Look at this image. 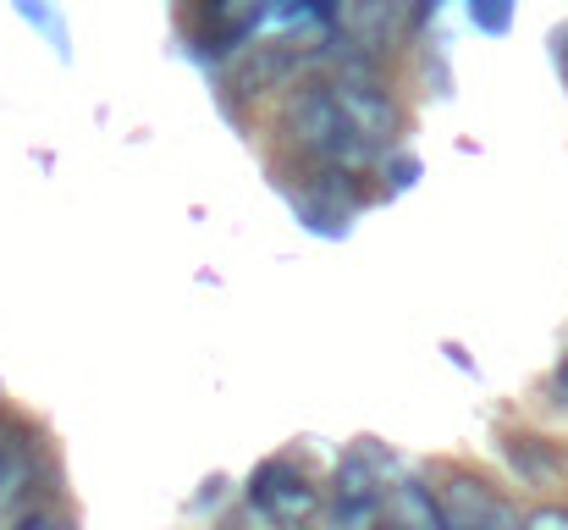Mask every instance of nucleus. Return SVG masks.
Here are the masks:
<instances>
[{"mask_svg": "<svg viewBox=\"0 0 568 530\" xmlns=\"http://www.w3.org/2000/svg\"><path fill=\"white\" fill-rule=\"evenodd\" d=\"M282 139L293 156L304 161H321V167H348V161H365L371 144L354 133L343 100H337V83H298L287 89L282 100Z\"/></svg>", "mask_w": 568, "mask_h": 530, "instance_id": "f257e3e1", "label": "nucleus"}, {"mask_svg": "<svg viewBox=\"0 0 568 530\" xmlns=\"http://www.w3.org/2000/svg\"><path fill=\"white\" fill-rule=\"evenodd\" d=\"M293 72H298V44L293 39H248L226 67V89L237 100H260V94L282 89Z\"/></svg>", "mask_w": 568, "mask_h": 530, "instance_id": "f03ea898", "label": "nucleus"}, {"mask_svg": "<svg viewBox=\"0 0 568 530\" xmlns=\"http://www.w3.org/2000/svg\"><path fill=\"white\" fill-rule=\"evenodd\" d=\"M337 100H343V111H348L354 133H359V139L371 144V156L397 144V133H403V111H397V100H392V94H386L381 83L337 78Z\"/></svg>", "mask_w": 568, "mask_h": 530, "instance_id": "7ed1b4c3", "label": "nucleus"}, {"mask_svg": "<svg viewBox=\"0 0 568 530\" xmlns=\"http://www.w3.org/2000/svg\"><path fill=\"white\" fill-rule=\"evenodd\" d=\"M254 509L260 514H271V520H282V526H298V520H310L315 514V503H321V492L293 470V464H260V476H254Z\"/></svg>", "mask_w": 568, "mask_h": 530, "instance_id": "20e7f679", "label": "nucleus"}, {"mask_svg": "<svg viewBox=\"0 0 568 530\" xmlns=\"http://www.w3.org/2000/svg\"><path fill=\"white\" fill-rule=\"evenodd\" d=\"M442 509H447L453 530H525V520H514V509L497 492H486L469 476H458V481L442 487Z\"/></svg>", "mask_w": 568, "mask_h": 530, "instance_id": "39448f33", "label": "nucleus"}, {"mask_svg": "<svg viewBox=\"0 0 568 530\" xmlns=\"http://www.w3.org/2000/svg\"><path fill=\"white\" fill-rule=\"evenodd\" d=\"M343 28L359 39V50H392L408 28V0H348Z\"/></svg>", "mask_w": 568, "mask_h": 530, "instance_id": "423d86ee", "label": "nucleus"}, {"mask_svg": "<svg viewBox=\"0 0 568 530\" xmlns=\"http://www.w3.org/2000/svg\"><path fill=\"white\" fill-rule=\"evenodd\" d=\"M508 459H514L530 481H552V476H558V459H552L541 442H530V437H514V442H508Z\"/></svg>", "mask_w": 568, "mask_h": 530, "instance_id": "0eeeda50", "label": "nucleus"}, {"mask_svg": "<svg viewBox=\"0 0 568 530\" xmlns=\"http://www.w3.org/2000/svg\"><path fill=\"white\" fill-rule=\"evenodd\" d=\"M525 530H568V509H558V503L530 509V514H525Z\"/></svg>", "mask_w": 568, "mask_h": 530, "instance_id": "6e6552de", "label": "nucleus"}, {"mask_svg": "<svg viewBox=\"0 0 568 530\" xmlns=\"http://www.w3.org/2000/svg\"><path fill=\"white\" fill-rule=\"evenodd\" d=\"M17 530H61V526H55V514H28Z\"/></svg>", "mask_w": 568, "mask_h": 530, "instance_id": "1a4fd4ad", "label": "nucleus"}, {"mask_svg": "<svg viewBox=\"0 0 568 530\" xmlns=\"http://www.w3.org/2000/svg\"><path fill=\"white\" fill-rule=\"evenodd\" d=\"M6 481H11V453H6V442H0V492H6Z\"/></svg>", "mask_w": 568, "mask_h": 530, "instance_id": "9d476101", "label": "nucleus"}, {"mask_svg": "<svg viewBox=\"0 0 568 530\" xmlns=\"http://www.w3.org/2000/svg\"><path fill=\"white\" fill-rule=\"evenodd\" d=\"M558 392L568 398V359H564V370H558Z\"/></svg>", "mask_w": 568, "mask_h": 530, "instance_id": "9b49d317", "label": "nucleus"}]
</instances>
